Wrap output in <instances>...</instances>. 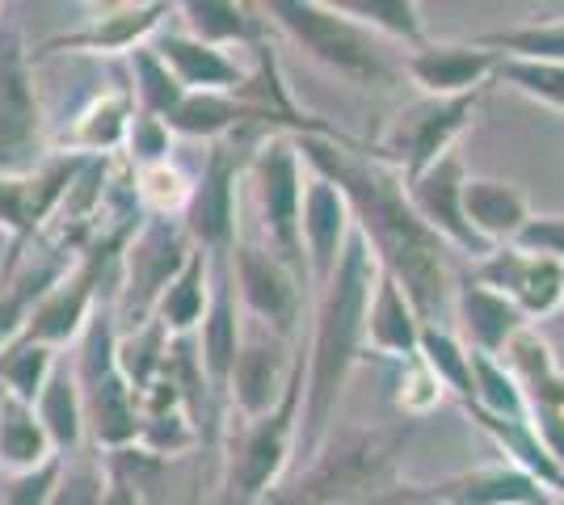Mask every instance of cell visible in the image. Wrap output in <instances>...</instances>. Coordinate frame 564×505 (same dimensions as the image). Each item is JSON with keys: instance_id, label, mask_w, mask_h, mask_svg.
I'll return each mask as SVG.
<instances>
[{"instance_id": "42", "label": "cell", "mask_w": 564, "mask_h": 505, "mask_svg": "<svg viewBox=\"0 0 564 505\" xmlns=\"http://www.w3.org/2000/svg\"><path fill=\"white\" fill-rule=\"evenodd\" d=\"M447 400L443 384L434 380V371L422 362V354L409 362H400V384H397V409L404 417H430Z\"/></svg>"}, {"instance_id": "12", "label": "cell", "mask_w": 564, "mask_h": 505, "mask_svg": "<svg viewBox=\"0 0 564 505\" xmlns=\"http://www.w3.org/2000/svg\"><path fill=\"white\" fill-rule=\"evenodd\" d=\"M89 165V156H68V152H51L47 161L18 177H0V232L9 237V253L0 262V278L13 274L25 262V253L47 237L55 223L72 182L80 177V168Z\"/></svg>"}, {"instance_id": "16", "label": "cell", "mask_w": 564, "mask_h": 505, "mask_svg": "<svg viewBox=\"0 0 564 505\" xmlns=\"http://www.w3.org/2000/svg\"><path fill=\"white\" fill-rule=\"evenodd\" d=\"M464 182H468V168L451 152L434 168H425L417 182H409L404 194H409V207L417 211L425 228L451 244V253H464L471 262H480L494 249L471 232L468 216H464Z\"/></svg>"}, {"instance_id": "5", "label": "cell", "mask_w": 564, "mask_h": 505, "mask_svg": "<svg viewBox=\"0 0 564 505\" xmlns=\"http://www.w3.org/2000/svg\"><path fill=\"white\" fill-rule=\"evenodd\" d=\"M76 384L85 400V430L94 438L97 451H122L140 442V405L135 392L127 384L122 366H118V316L115 295H106L89 316L85 333L76 341Z\"/></svg>"}, {"instance_id": "34", "label": "cell", "mask_w": 564, "mask_h": 505, "mask_svg": "<svg viewBox=\"0 0 564 505\" xmlns=\"http://www.w3.org/2000/svg\"><path fill=\"white\" fill-rule=\"evenodd\" d=\"M131 59V73H127V80H131V94H135V106H140L143 114H156V119H165L169 114L186 101V89L177 85V76L169 73V64L156 55V47L148 43V47L131 51L127 55Z\"/></svg>"}, {"instance_id": "32", "label": "cell", "mask_w": 564, "mask_h": 505, "mask_svg": "<svg viewBox=\"0 0 564 505\" xmlns=\"http://www.w3.org/2000/svg\"><path fill=\"white\" fill-rule=\"evenodd\" d=\"M422 362L434 371V380L443 384L447 396L459 400V409L476 405V375H471V350L443 325H425L422 329Z\"/></svg>"}, {"instance_id": "46", "label": "cell", "mask_w": 564, "mask_h": 505, "mask_svg": "<svg viewBox=\"0 0 564 505\" xmlns=\"http://www.w3.org/2000/svg\"><path fill=\"white\" fill-rule=\"evenodd\" d=\"M101 505H148L143 502V484L127 481L106 468V493H101Z\"/></svg>"}, {"instance_id": "26", "label": "cell", "mask_w": 564, "mask_h": 505, "mask_svg": "<svg viewBox=\"0 0 564 505\" xmlns=\"http://www.w3.org/2000/svg\"><path fill=\"white\" fill-rule=\"evenodd\" d=\"M501 362L522 387L527 413H564V366L540 329H522Z\"/></svg>"}, {"instance_id": "9", "label": "cell", "mask_w": 564, "mask_h": 505, "mask_svg": "<svg viewBox=\"0 0 564 505\" xmlns=\"http://www.w3.org/2000/svg\"><path fill=\"white\" fill-rule=\"evenodd\" d=\"M51 156L47 119L34 89V55L13 13H0V177H18Z\"/></svg>"}, {"instance_id": "11", "label": "cell", "mask_w": 564, "mask_h": 505, "mask_svg": "<svg viewBox=\"0 0 564 505\" xmlns=\"http://www.w3.org/2000/svg\"><path fill=\"white\" fill-rule=\"evenodd\" d=\"M189 253H194V244H189L182 219L143 216L140 232L131 237V244L122 249V262H118V329H140L143 320H152L165 287L186 270Z\"/></svg>"}, {"instance_id": "35", "label": "cell", "mask_w": 564, "mask_h": 505, "mask_svg": "<svg viewBox=\"0 0 564 505\" xmlns=\"http://www.w3.org/2000/svg\"><path fill=\"white\" fill-rule=\"evenodd\" d=\"M194 194V177L177 161L135 168V198L148 219H182Z\"/></svg>"}, {"instance_id": "23", "label": "cell", "mask_w": 564, "mask_h": 505, "mask_svg": "<svg viewBox=\"0 0 564 505\" xmlns=\"http://www.w3.org/2000/svg\"><path fill=\"white\" fill-rule=\"evenodd\" d=\"M152 47H156V55L165 59L169 73L177 76V85L186 94H236L245 85V76H249V68L236 64L228 51L207 47V43L189 39L186 30H169L165 25L152 39Z\"/></svg>"}, {"instance_id": "15", "label": "cell", "mask_w": 564, "mask_h": 505, "mask_svg": "<svg viewBox=\"0 0 564 505\" xmlns=\"http://www.w3.org/2000/svg\"><path fill=\"white\" fill-rule=\"evenodd\" d=\"M177 13V4L169 0H127V4H110L97 18H85V25L51 34L47 43L30 51L39 55H59V51H80V55H131V51L148 47L161 30L169 25V18Z\"/></svg>"}, {"instance_id": "21", "label": "cell", "mask_w": 564, "mask_h": 505, "mask_svg": "<svg viewBox=\"0 0 564 505\" xmlns=\"http://www.w3.org/2000/svg\"><path fill=\"white\" fill-rule=\"evenodd\" d=\"M451 308H455V337L468 345L471 354H485V359H501L522 329H535V325L522 320V312L506 295H497L494 287L476 283L471 274L468 278H455Z\"/></svg>"}, {"instance_id": "7", "label": "cell", "mask_w": 564, "mask_h": 505, "mask_svg": "<svg viewBox=\"0 0 564 505\" xmlns=\"http://www.w3.org/2000/svg\"><path fill=\"white\" fill-rule=\"evenodd\" d=\"M304 182L307 165L291 135H265L245 168V186L253 194V211H258L261 244L270 253H279L307 283L304 241H300V211H304Z\"/></svg>"}, {"instance_id": "29", "label": "cell", "mask_w": 564, "mask_h": 505, "mask_svg": "<svg viewBox=\"0 0 564 505\" xmlns=\"http://www.w3.org/2000/svg\"><path fill=\"white\" fill-rule=\"evenodd\" d=\"M39 421H43V430H47L51 447H55V455L68 459L76 455V447L85 442V400H80V384H76V371H72L68 359H59L55 366V375L47 380L43 387V396H39Z\"/></svg>"}, {"instance_id": "45", "label": "cell", "mask_w": 564, "mask_h": 505, "mask_svg": "<svg viewBox=\"0 0 564 505\" xmlns=\"http://www.w3.org/2000/svg\"><path fill=\"white\" fill-rule=\"evenodd\" d=\"M514 244L527 249V253H540V257H552L556 265H564V216H531Z\"/></svg>"}, {"instance_id": "25", "label": "cell", "mask_w": 564, "mask_h": 505, "mask_svg": "<svg viewBox=\"0 0 564 505\" xmlns=\"http://www.w3.org/2000/svg\"><path fill=\"white\" fill-rule=\"evenodd\" d=\"M464 216H468L471 232L489 249L501 244H514L518 232L527 228L531 211V198L514 182H501V177H468L464 182Z\"/></svg>"}, {"instance_id": "18", "label": "cell", "mask_w": 564, "mask_h": 505, "mask_svg": "<svg viewBox=\"0 0 564 505\" xmlns=\"http://www.w3.org/2000/svg\"><path fill=\"white\" fill-rule=\"evenodd\" d=\"M76 257H80V249L68 237L47 228V237L25 253V262L0 278V350H9L22 337L25 320L39 308V299L68 274Z\"/></svg>"}, {"instance_id": "38", "label": "cell", "mask_w": 564, "mask_h": 505, "mask_svg": "<svg viewBox=\"0 0 564 505\" xmlns=\"http://www.w3.org/2000/svg\"><path fill=\"white\" fill-rule=\"evenodd\" d=\"M476 43L485 51H494V55L564 64V18H556V22H527V25H510V30H494V34H480Z\"/></svg>"}, {"instance_id": "33", "label": "cell", "mask_w": 564, "mask_h": 505, "mask_svg": "<svg viewBox=\"0 0 564 505\" xmlns=\"http://www.w3.org/2000/svg\"><path fill=\"white\" fill-rule=\"evenodd\" d=\"M55 366H59V350L13 341L9 350H0V392L34 409L47 380L55 375Z\"/></svg>"}, {"instance_id": "37", "label": "cell", "mask_w": 564, "mask_h": 505, "mask_svg": "<svg viewBox=\"0 0 564 505\" xmlns=\"http://www.w3.org/2000/svg\"><path fill=\"white\" fill-rule=\"evenodd\" d=\"M494 85H506V89L531 97L540 106H552V110H564V64H552V59L497 55Z\"/></svg>"}, {"instance_id": "8", "label": "cell", "mask_w": 564, "mask_h": 505, "mask_svg": "<svg viewBox=\"0 0 564 505\" xmlns=\"http://www.w3.org/2000/svg\"><path fill=\"white\" fill-rule=\"evenodd\" d=\"M489 89L464 97H413L404 101L392 122L383 127V135L376 140L371 156L379 165H388L400 182H417L425 168H434L443 156L455 152L459 135L471 127L480 101Z\"/></svg>"}, {"instance_id": "39", "label": "cell", "mask_w": 564, "mask_h": 505, "mask_svg": "<svg viewBox=\"0 0 564 505\" xmlns=\"http://www.w3.org/2000/svg\"><path fill=\"white\" fill-rule=\"evenodd\" d=\"M471 375H476V413H489L501 421H527V400H522V387L514 384V375L506 371L501 359H485V354H471ZM464 409V413H471Z\"/></svg>"}, {"instance_id": "6", "label": "cell", "mask_w": 564, "mask_h": 505, "mask_svg": "<svg viewBox=\"0 0 564 505\" xmlns=\"http://www.w3.org/2000/svg\"><path fill=\"white\" fill-rule=\"evenodd\" d=\"M300 409H304V350L295 354V375L279 405L253 421H240V438H232L224 463L219 505H261L279 488L286 463L300 447Z\"/></svg>"}, {"instance_id": "10", "label": "cell", "mask_w": 564, "mask_h": 505, "mask_svg": "<svg viewBox=\"0 0 564 505\" xmlns=\"http://www.w3.org/2000/svg\"><path fill=\"white\" fill-rule=\"evenodd\" d=\"M261 135H228L207 147L203 173L194 177V194L182 216V228L194 249H203L207 257H228L232 244L240 241V186H245V168Z\"/></svg>"}, {"instance_id": "36", "label": "cell", "mask_w": 564, "mask_h": 505, "mask_svg": "<svg viewBox=\"0 0 564 505\" xmlns=\"http://www.w3.org/2000/svg\"><path fill=\"white\" fill-rule=\"evenodd\" d=\"M169 341L173 337L156 320H143L140 329H118V366H122V375H127L135 396L165 371Z\"/></svg>"}, {"instance_id": "30", "label": "cell", "mask_w": 564, "mask_h": 505, "mask_svg": "<svg viewBox=\"0 0 564 505\" xmlns=\"http://www.w3.org/2000/svg\"><path fill=\"white\" fill-rule=\"evenodd\" d=\"M51 459H59V455H55V447H51L39 413L0 392V468H4L9 476H18V472L43 468Z\"/></svg>"}, {"instance_id": "24", "label": "cell", "mask_w": 564, "mask_h": 505, "mask_svg": "<svg viewBox=\"0 0 564 505\" xmlns=\"http://www.w3.org/2000/svg\"><path fill=\"white\" fill-rule=\"evenodd\" d=\"M422 329L425 320L413 308V299L404 295L392 274L379 270L376 295L367 308V354L392 362H409L422 354Z\"/></svg>"}, {"instance_id": "14", "label": "cell", "mask_w": 564, "mask_h": 505, "mask_svg": "<svg viewBox=\"0 0 564 505\" xmlns=\"http://www.w3.org/2000/svg\"><path fill=\"white\" fill-rule=\"evenodd\" d=\"M471 278L506 295L527 325L552 320L564 308V265L540 253H527L518 244H501L480 262H471Z\"/></svg>"}, {"instance_id": "3", "label": "cell", "mask_w": 564, "mask_h": 505, "mask_svg": "<svg viewBox=\"0 0 564 505\" xmlns=\"http://www.w3.org/2000/svg\"><path fill=\"white\" fill-rule=\"evenodd\" d=\"M413 426L362 430L350 426L329 433L321 451L291 484H279L261 505H358L397 484V463L409 447Z\"/></svg>"}, {"instance_id": "22", "label": "cell", "mask_w": 564, "mask_h": 505, "mask_svg": "<svg viewBox=\"0 0 564 505\" xmlns=\"http://www.w3.org/2000/svg\"><path fill=\"white\" fill-rule=\"evenodd\" d=\"M135 110H140V106H135V94H131V80L118 76L110 89H101V94L72 119V127L55 140L51 152L89 156V161L122 156V144H127V131H131Z\"/></svg>"}, {"instance_id": "41", "label": "cell", "mask_w": 564, "mask_h": 505, "mask_svg": "<svg viewBox=\"0 0 564 505\" xmlns=\"http://www.w3.org/2000/svg\"><path fill=\"white\" fill-rule=\"evenodd\" d=\"M122 161H127L131 168H148V165H161V161H173V131H169V122L156 119V114L135 110L131 131H127V144H122Z\"/></svg>"}, {"instance_id": "44", "label": "cell", "mask_w": 564, "mask_h": 505, "mask_svg": "<svg viewBox=\"0 0 564 505\" xmlns=\"http://www.w3.org/2000/svg\"><path fill=\"white\" fill-rule=\"evenodd\" d=\"M59 472H64V459H51L34 472H18V476H4V488H0V502L4 505H51V493L59 484Z\"/></svg>"}, {"instance_id": "19", "label": "cell", "mask_w": 564, "mask_h": 505, "mask_svg": "<svg viewBox=\"0 0 564 505\" xmlns=\"http://www.w3.org/2000/svg\"><path fill=\"white\" fill-rule=\"evenodd\" d=\"M354 237V211L350 198L337 190L333 182L307 173L304 182V211H300V241H304L307 283L321 290L337 270L346 244Z\"/></svg>"}, {"instance_id": "1", "label": "cell", "mask_w": 564, "mask_h": 505, "mask_svg": "<svg viewBox=\"0 0 564 505\" xmlns=\"http://www.w3.org/2000/svg\"><path fill=\"white\" fill-rule=\"evenodd\" d=\"M307 173L333 182L350 198L354 232L371 244L383 274H392L425 325H438L451 304L455 274H451V244L425 228L409 207L404 182L388 165H379L371 152H358L350 140L304 135L295 140Z\"/></svg>"}, {"instance_id": "31", "label": "cell", "mask_w": 564, "mask_h": 505, "mask_svg": "<svg viewBox=\"0 0 564 505\" xmlns=\"http://www.w3.org/2000/svg\"><path fill=\"white\" fill-rule=\"evenodd\" d=\"M337 13H346L350 22L367 25L383 43H400V47L417 51L425 47V22L417 0H329Z\"/></svg>"}, {"instance_id": "13", "label": "cell", "mask_w": 564, "mask_h": 505, "mask_svg": "<svg viewBox=\"0 0 564 505\" xmlns=\"http://www.w3.org/2000/svg\"><path fill=\"white\" fill-rule=\"evenodd\" d=\"M228 262L240 312H249L253 325L270 329L282 341H295L304 320V278L261 241H236Z\"/></svg>"}, {"instance_id": "4", "label": "cell", "mask_w": 564, "mask_h": 505, "mask_svg": "<svg viewBox=\"0 0 564 505\" xmlns=\"http://www.w3.org/2000/svg\"><path fill=\"white\" fill-rule=\"evenodd\" d=\"M261 18L279 25L282 34L304 51L312 64L329 68L333 76L350 80V85H376L388 89L397 85L400 64L383 39H376L367 25L350 22L346 13H337L329 0H270L258 4Z\"/></svg>"}, {"instance_id": "27", "label": "cell", "mask_w": 564, "mask_h": 505, "mask_svg": "<svg viewBox=\"0 0 564 505\" xmlns=\"http://www.w3.org/2000/svg\"><path fill=\"white\" fill-rule=\"evenodd\" d=\"M177 13H182V30L189 39L219 51H258L265 43V25H270L258 4H240V0H186V4H177Z\"/></svg>"}, {"instance_id": "17", "label": "cell", "mask_w": 564, "mask_h": 505, "mask_svg": "<svg viewBox=\"0 0 564 505\" xmlns=\"http://www.w3.org/2000/svg\"><path fill=\"white\" fill-rule=\"evenodd\" d=\"M295 375V354L291 341L274 337L270 329L253 325L240 337V354L232 366V387H228V409L240 413V421H253L270 413L282 400Z\"/></svg>"}, {"instance_id": "2", "label": "cell", "mask_w": 564, "mask_h": 505, "mask_svg": "<svg viewBox=\"0 0 564 505\" xmlns=\"http://www.w3.org/2000/svg\"><path fill=\"white\" fill-rule=\"evenodd\" d=\"M379 283V262L358 232L329 283L316 290V316L304 350V409H300V451L312 459L333 433V417L346 396L354 366L367 359V308Z\"/></svg>"}, {"instance_id": "40", "label": "cell", "mask_w": 564, "mask_h": 505, "mask_svg": "<svg viewBox=\"0 0 564 505\" xmlns=\"http://www.w3.org/2000/svg\"><path fill=\"white\" fill-rule=\"evenodd\" d=\"M203 442V433L194 426V417L186 409L177 413H156V417H143L140 421V451H148L152 459H173L189 451V447H198Z\"/></svg>"}, {"instance_id": "20", "label": "cell", "mask_w": 564, "mask_h": 505, "mask_svg": "<svg viewBox=\"0 0 564 505\" xmlns=\"http://www.w3.org/2000/svg\"><path fill=\"white\" fill-rule=\"evenodd\" d=\"M400 73L422 89V97H464L494 89L497 55L480 43H425L404 51Z\"/></svg>"}, {"instance_id": "28", "label": "cell", "mask_w": 564, "mask_h": 505, "mask_svg": "<svg viewBox=\"0 0 564 505\" xmlns=\"http://www.w3.org/2000/svg\"><path fill=\"white\" fill-rule=\"evenodd\" d=\"M207 308H212V257L203 249H194L186 270L165 287L152 320L169 337H194L198 325H203V316H207Z\"/></svg>"}, {"instance_id": "43", "label": "cell", "mask_w": 564, "mask_h": 505, "mask_svg": "<svg viewBox=\"0 0 564 505\" xmlns=\"http://www.w3.org/2000/svg\"><path fill=\"white\" fill-rule=\"evenodd\" d=\"M101 493H106V463L68 468V459H64V472H59V484L51 493V505H101Z\"/></svg>"}]
</instances>
